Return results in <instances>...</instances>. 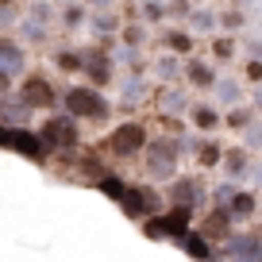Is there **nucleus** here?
<instances>
[{"instance_id":"f257e3e1","label":"nucleus","mask_w":262,"mask_h":262,"mask_svg":"<svg viewBox=\"0 0 262 262\" xmlns=\"http://www.w3.org/2000/svg\"><path fill=\"white\" fill-rule=\"evenodd\" d=\"M143 147H147V131H143V123H120V127L112 131V139H108V150L120 155V158L139 155Z\"/></svg>"},{"instance_id":"f03ea898","label":"nucleus","mask_w":262,"mask_h":262,"mask_svg":"<svg viewBox=\"0 0 262 262\" xmlns=\"http://www.w3.org/2000/svg\"><path fill=\"white\" fill-rule=\"evenodd\" d=\"M189 228V208H170L166 216H150L147 220V235L162 239V235H181Z\"/></svg>"},{"instance_id":"7ed1b4c3","label":"nucleus","mask_w":262,"mask_h":262,"mask_svg":"<svg viewBox=\"0 0 262 262\" xmlns=\"http://www.w3.org/2000/svg\"><path fill=\"white\" fill-rule=\"evenodd\" d=\"M66 104H70L74 116H85V120H100V116H104V100L93 89H70L66 93Z\"/></svg>"},{"instance_id":"20e7f679","label":"nucleus","mask_w":262,"mask_h":262,"mask_svg":"<svg viewBox=\"0 0 262 262\" xmlns=\"http://www.w3.org/2000/svg\"><path fill=\"white\" fill-rule=\"evenodd\" d=\"M120 201H123V212L127 216H155V208H158V196L150 189H139V185L123 189Z\"/></svg>"},{"instance_id":"39448f33","label":"nucleus","mask_w":262,"mask_h":262,"mask_svg":"<svg viewBox=\"0 0 262 262\" xmlns=\"http://www.w3.org/2000/svg\"><path fill=\"white\" fill-rule=\"evenodd\" d=\"M42 143H47V147H74L77 127L70 120H50L47 127H42Z\"/></svg>"},{"instance_id":"423d86ee","label":"nucleus","mask_w":262,"mask_h":262,"mask_svg":"<svg viewBox=\"0 0 262 262\" xmlns=\"http://www.w3.org/2000/svg\"><path fill=\"white\" fill-rule=\"evenodd\" d=\"M24 104L50 108V104H54V89H50V81H42V77H27V81H24Z\"/></svg>"},{"instance_id":"0eeeda50","label":"nucleus","mask_w":262,"mask_h":262,"mask_svg":"<svg viewBox=\"0 0 262 262\" xmlns=\"http://www.w3.org/2000/svg\"><path fill=\"white\" fill-rule=\"evenodd\" d=\"M170 150H178L170 139L155 143V150H150V158H147V170H150V173H170L173 162H178V155H170Z\"/></svg>"},{"instance_id":"6e6552de","label":"nucleus","mask_w":262,"mask_h":262,"mask_svg":"<svg viewBox=\"0 0 262 262\" xmlns=\"http://www.w3.org/2000/svg\"><path fill=\"white\" fill-rule=\"evenodd\" d=\"M19 66H24V54H19L16 42H0V77L16 74Z\"/></svg>"},{"instance_id":"1a4fd4ad","label":"nucleus","mask_w":262,"mask_h":262,"mask_svg":"<svg viewBox=\"0 0 262 262\" xmlns=\"http://www.w3.org/2000/svg\"><path fill=\"white\" fill-rule=\"evenodd\" d=\"M8 147L24 150L27 158H42V143L35 139V135H27V131H12V143H8Z\"/></svg>"},{"instance_id":"9d476101","label":"nucleus","mask_w":262,"mask_h":262,"mask_svg":"<svg viewBox=\"0 0 262 262\" xmlns=\"http://www.w3.org/2000/svg\"><path fill=\"white\" fill-rule=\"evenodd\" d=\"M220 235H228V212H212L201 228V239H220Z\"/></svg>"},{"instance_id":"9b49d317","label":"nucleus","mask_w":262,"mask_h":262,"mask_svg":"<svg viewBox=\"0 0 262 262\" xmlns=\"http://www.w3.org/2000/svg\"><path fill=\"white\" fill-rule=\"evenodd\" d=\"M189 185H193V181H178V189H173V201H178V208H189V201H193V189H189Z\"/></svg>"},{"instance_id":"f8f14e48","label":"nucleus","mask_w":262,"mask_h":262,"mask_svg":"<svg viewBox=\"0 0 262 262\" xmlns=\"http://www.w3.org/2000/svg\"><path fill=\"white\" fill-rule=\"evenodd\" d=\"M100 189H104L108 196H123V181L120 178H100Z\"/></svg>"},{"instance_id":"ddd939ff","label":"nucleus","mask_w":262,"mask_h":262,"mask_svg":"<svg viewBox=\"0 0 262 262\" xmlns=\"http://www.w3.org/2000/svg\"><path fill=\"white\" fill-rule=\"evenodd\" d=\"M189 254H193V258H208V247H205V239H201V235L189 239Z\"/></svg>"},{"instance_id":"4468645a","label":"nucleus","mask_w":262,"mask_h":262,"mask_svg":"<svg viewBox=\"0 0 262 262\" xmlns=\"http://www.w3.org/2000/svg\"><path fill=\"white\" fill-rule=\"evenodd\" d=\"M196 127H216V112H208V108H196Z\"/></svg>"},{"instance_id":"2eb2a0df","label":"nucleus","mask_w":262,"mask_h":262,"mask_svg":"<svg viewBox=\"0 0 262 262\" xmlns=\"http://www.w3.org/2000/svg\"><path fill=\"white\" fill-rule=\"evenodd\" d=\"M216 158H220V147H212V143H208V147H201V162H205V166H212Z\"/></svg>"},{"instance_id":"dca6fc26","label":"nucleus","mask_w":262,"mask_h":262,"mask_svg":"<svg viewBox=\"0 0 262 262\" xmlns=\"http://www.w3.org/2000/svg\"><path fill=\"white\" fill-rule=\"evenodd\" d=\"M235 208H239V212H251V208H254V201H251V196H239V201H235Z\"/></svg>"},{"instance_id":"f3484780","label":"nucleus","mask_w":262,"mask_h":262,"mask_svg":"<svg viewBox=\"0 0 262 262\" xmlns=\"http://www.w3.org/2000/svg\"><path fill=\"white\" fill-rule=\"evenodd\" d=\"M4 93H8V77H0V100H4Z\"/></svg>"}]
</instances>
